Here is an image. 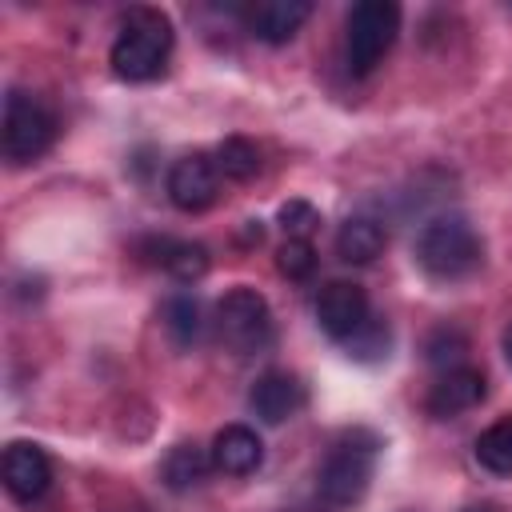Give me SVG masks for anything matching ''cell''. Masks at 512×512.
<instances>
[{"instance_id":"cell-6","label":"cell","mask_w":512,"mask_h":512,"mask_svg":"<svg viewBox=\"0 0 512 512\" xmlns=\"http://www.w3.org/2000/svg\"><path fill=\"white\" fill-rule=\"evenodd\" d=\"M56 140V116L52 108L20 88H8L4 96V124H0V148L8 164H32L40 160Z\"/></svg>"},{"instance_id":"cell-2","label":"cell","mask_w":512,"mask_h":512,"mask_svg":"<svg viewBox=\"0 0 512 512\" xmlns=\"http://www.w3.org/2000/svg\"><path fill=\"white\" fill-rule=\"evenodd\" d=\"M412 256L424 268V276L448 284V280H464L480 268L484 244L464 216H432L428 224H420Z\"/></svg>"},{"instance_id":"cell-9","label":"cell","mask_w":512,"mask_h":512,"mask_svg":"<svg viewBox=\"0 0 512 512\" xmlns=\"http://www.w3.org/2000/svg\"><path fill=\"white\" fill-rule=\"evenodd\" d=\"M0 476H4V492L16 500V504H32L48 492L52 484V460L40 444L32 440H12L4 448V460H0Z\"/></svg>"},{"instance_id":"cell-24","label":"cell","mask_w":512,"mask_h":512,"mask_svg":"<svg viewBox=\"0 0 512 512\" xmlns=\"http://www.w3.org/2000/svg\"><path fill=\"white\" fill-rule=\"evenodd\" d=\"M504 356H508V364H512V324L504 328Z\"/></svg>"},{"instance_id":"cell-11","label":"cell","mask_w":512,"mask_h":512,"mask_svg":"<svg viewBox=\"0 0 512 512\" xmlns=\"http://www.w3.org/2000/svg\"><path fill=\"white\" fill-rule=\"evenodd\" d=\"M308 16H312L308 0H260V4H248L240 12L244 28L264 44H288L304 28Z\"/></svg>"},{"instance_id":"cell-13","label":"cell","mask_w":512,"mask_h":512,"mask_svg":"<svg viewBox=\"0 0 512 512\" xmlns=\"http://www.w3.org/2000/svg\"><path fill=\"white\" fill-rule=\"evenodd\" d=\"M140 252L148 256V264L164 268L172 280L180 284H192L208 272V248L196 244V240H172V236H152L140 244Z\"/></svg>"},{"instance_id":"cell-1","label":"cell","mask_w":512,"mask_h":512,"mask_svg":"<svg viewBox=\"0 0 512 512\" xmlns=\"http://www.w3.org/2000/svg\"><path fill=\"white\" fill-rule=\"evenodd\" d=\"M172 44H176L172 20L160 8H128L116 40L108 48V64L120 80L144 84V80H156L164 72Z\"/></svg>"},{"instance_id":"cell-19","label":"cell","mask_w":512,"mask_h":512,"mask_svg":"<svg viewBox=\"0 0 512 512\" xmlns=\"http://www.w3.org/2000/svg\"><path fill=\"white\" fill-rule=\"evenodd\" d=\"M212 160H216V168H220L224 180H252V176L260 172V152H256V144L244 140V136H228V140L212 152Z\"/></svg>"},{"instance_id":"cell-22","label":"cell","mask_w":512,"mask_h":512,"mask_svg":"<svg viewBox=\"0 0 512 512\" xmlns=\"http://www.w3.org/2000/svg\"><path fill=\"white\" fill-rule=\"evenodd\" d=\"M276 268L288 280H308L316 272V248H312V240H284L280 252H276Z\"/></svg>"},{"instance_id":"cell-14","label":"cell","mask_w":512,"mask_h":512,"mask_svg":"<svg viewBox=\"0 0 512 512\" xmlns=\"http://www.w3.org/2000/svg\"><path fill=\"white\" fill-rule=\"evenodd\" d=\"M212 464L224 476H248L264 464V444L248 424H224L212 440Z\"/></svg>"},{"instance_id":"cell-7","label":"cell","mask_w":512,"mask_h":512,"mask_svg":"<svg viewBox=\"0 0 512 512\" xmlns=\"http://www.w3.org/2000/svg\"><path fill=\"white\" fill-rule=\"evenodd\" d=\"M220 168L208 152H188L180 160H172L168 176H164V192L180 212H204L216 204L220 196Z\"/></svg>"},{"instance_id":"cell-8","label":"cell","mask_w":512,"mask_h":512,"mask_svg":"<svg viewBox=\"0 0 512 512\" xmlns=\"http://www.w3.org/2000/svg\"><path fill=\"white\" fill-rule=\"evenodd\" d=\"M372 320V308H368V292L356 284V280H332L320 288L316 296V324L336 340H352L364 324Z\"/></svg>"},{"instance_id":"cell-18","label":"cell","mask_w":512,"mask_h":512,"mask_svg":"<svg viewBox=\"0 0 512 512\" xmlns=\"http://www.w3.org/2000/svg\"><path fill=\"white\" fill-rule=\"evenodd\" d=\"M476 464L492 476H512V416H500L476 436Z\"/></svg>"},{"instance_id":"cell-21","label":"cell","mask_w":512,"mask_h":512,"mask_svg":"<svg viewBox=\"0 0 512 512\" xmlns=\"http://www.w3.org/2000/svg\"><path fill=\"white\" fill-rule=\"evenodd\" d=\"M388 344H392V332H388V324L376 320V316H372L352 340H344L348 356H356V360H380V356H388Z\"/></svg>"},{"instance_id":"cell-12","label":"cell","mask_w":512,"mask_h":512,"mask_svg":"<svg viewBox=\"0 0 512 512\" xmlns=\"http://www.w3.org/2000/svg\"><path fill=\"white\" fill-rule=\"evenodd\" d=\"M248 408H252L264 424H284V420H292V416L304 408V384H300L292 372L272 368V372L256 376V384H252V392H248Z\"/></svg>"},{"instance_id":"cell-17","label":"cell","mask_w":512,"mask_h":512,"mask_svg":"<svg viewBox=\"0 0 512 512\" xmlns=\"http://www.w3.org/2000/svg\"><path fill=\"white\" fill-rule=\"evenodd\" d=\"M208 468H216V464H212V452H204L200 444H176V448L164 456L160 476H164V484H168L172 492H188V488H200V484H204Z\"/></svg>"},{"instance_id":"cell-16","label":"cell","mask_w":512,"mask_h":512,"mask_svg":"<svg viewBox=\"0 0 512 512\" xmlns=\"http://www.w3.org/2000/svg\"><path fill=\"white\" fill-rule=\"evenodd\" d=\"M160 320H164V332L172 336L176 348H192V344H200V336H204V304H200L192 292L168 296Z\"/></svg>"},{"instance_id":"cell-15","label":"cell","mask_w":512,"mask_h":512,"mask_svg":"<svg viewBox=\"0 0 512 512\" xmlns=\"http://www.w3.org/2000/svg\"><path fill=\"white\" fill-rule=\"evenodd\" d=\"M388 244V232L376 216H348L336 232V256L344 264H372Z\"/></svg>"},{"instance_id":"cell-4","label":"cell","mask_w":512,"mask_h":512,"mask_svg":"<svg viewBox=\"0 0 512 512\" xmlns=\"http://www.w3.org/2000/svg\"><path fill=\"white\" fill-rule=\"evenodd\" d=\"M216 336L236 356L268 352L272 340H276V320H272L268 300L256 288H248V284L228 288L220 296V304H216Z\"/></svg>"},{"instance_id":"cell-5","label":"cell","mask_w":512,"mask_h":512,"mask_svg":"<svg viewBox=\"0 0 512 512\" xmlns=\"http://www.w3.org/2000/svg\"><path fill=\"white\" fill-rule=\"evenodd\" d=\"M400 32V8L392 0H360L344 20V64L352 76H368Z\"/></svg>"},{"instance_id":"cell-10","label":"cell","mask_w":512,"mask_h":512,"mask_svg":"<svg viewBox=\"0 0 512 512\" xmlns=\"http://www.w3.org/2000/svg\"><path fill=\"white\" fill-rule=\"evenodd\" d=\"M484 392H488L484 372L472 368V364H460V368H448V372H440V376L432 380V388H428V396H424V408H428V416H436V420H452V416L476 408V404L484 400Z\"/></svg>"},{"instance_id":"cell-23","label":"cell","mask_w":512,"mask_h":512,"mask_svg":"<svg viewBox=\"0 0 512 512\" xmlns=\"http://www.w3.org/2000/svg\"><path fill=\"white\" fill-rule=\"evenodd\" d=\"M280 228L288 232V240H308L320 228V212L308 200H288L280 208Z\"/></svg>"},{"instance_id":"cell-3","label":"cell","mask_w":512,"mask_h":512,"mask_svg":"<svg viewBox=\"0 0 512 512\" xmlns=\"http://www.w3.org/2000/svg\"><path fill=\"white\" fill-rule=\"evenodd\" d=\"M376 456H380L376 432H368V428L344 432V436L328 448V456H324V464H320V472H316V496H320L328 508H348V504H356V500L368 492V484H372Z\"/></svg>"},{"instance_id":"cell-20","label":"cell","mask_w":512,"mask_h":512,"mask_svg":"<svg viewBox=\"0 0 512 512\" xmlns=\"http://www.w3.org/2000/svg\"><path fill=\"white\" fill-rule=\"evenodd\" d=\"M464 356H468V336L460 328H436V332H428V340H424V360L428 364H436L440 372H448V368H460Z\"/></svg>"}]
</instances>
